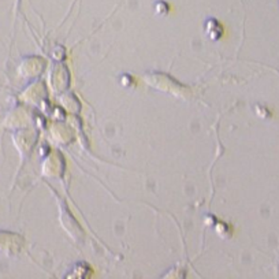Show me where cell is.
I'll use <instances>...</instances> for the list:
<instances>
[{
	"label": "cell",
	"mask_w": 279,
	"mask_h": 279,
	"mask_svg": "<svg viewBox=\"0 0 279 279\" xmlns=\"http://www.w3.org/2000/svg\"><path fill=\"white\" fill-rule=\"evenodd\" d=\"M24 65L25 66H22L20 69V71H21V74L22 75H32V73L30 71H33V75H36V74H40L39 71H40L43 67H44V63H43V60L41 59H39V58H33V63H32V66H30V63H29V60H25L24 62Z\"/></svg>",
	"instance_id": "1"
}]
</instances>
